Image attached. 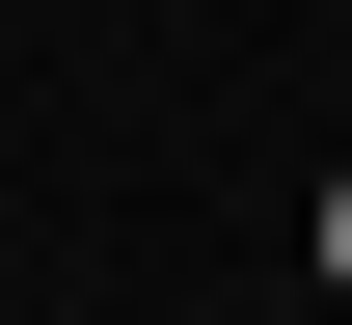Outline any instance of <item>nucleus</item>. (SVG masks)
<instances>
[{"instance_id":"1","label":"nucleus","mask_w":352,"mask_h":325,"mask_svg":"<svg viewBox=\"0 0 352 325\" xmlns=\"http://www.w3.org/2000/svg\"><path fill=\"white\" fill-rule=\"evenodd\" d=\"M325 298H352V163H325Z\"/></svg>"}]
</instances>
